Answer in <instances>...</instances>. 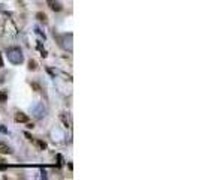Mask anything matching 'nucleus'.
<instances>
[{"label":"nucleus","instance_id":"f257e3e1","mask_svg":"<svg viewBox=\"0 0 199 180\" xmlns=\"http://www.w3.org/2000/svg\"><path fill=\"white\" fill-rule=\"evenodd\" d=\"M6 56H8V60H9L11 63H14V65H21L23 60H24L23 51H21V48H18V47H11V48H8Z\"/></svg>","mask_w":199,"mask_h":180},{"label":"nucleus","instance_id":"f03ea898","mask_svg":"<svg viewBox=\"0 0 199 180\" xmlns=\"http://www.w3.org/2000/svg\"><path fill=\"white\" fill-rule=\"evenodd\" d=\"M46 5H48L49 9H52L54 12H60V11L63 9V6H62V3H60L58 0H46Z\"/></svg>","mask_w":199,"mask_h":180},{"label":"nucleus","instance_id":"7ed1b4c3","mask_svg":"<svg viewBox=\"0 0 199 180\" xmlns=\"http://www.w3.org/2000/svg\"><path fill=\"white\" fill-rule=\"evenodd\" d=\"M15 122L17 123H27L29 122V116H26L24 113H17L15 114Z\"/></svg>","mask_w":199,"mask_h":180},{"label":"nucleus","instance_id":"20e7f679","mask_svg":"<svg viewBox=\"0 0 199 180\" xmlns=\"http://www.w3.org/2000/svg\"><path fill=\"white\" fill-rule=\"evenodd\" d=\"M0 153H5V155L8 153V155H9V153H12V149H11V147H8L6 144L0 143Z\"/></svg>","mask_w":199,"mask_h":180},{"label":"nucleus","instance_id":"39448f33","mask_svg":"<svg viewBox=\"0 0 199 180\" xmlns=\"http://www.w3.org/2000/svg\"><path fill=\"white\" fill-rule=\"evenodd\" d=\"M8 101V93L5 90H0V102H6Z\"/></svg>","mask_w":199,"mask_h":180},{"label":"nucleus","instance_id":"423d86ee","mask_svg":"<svg viewBox=\"0 0 199 180\" xmlns=\"http://www.w3.org/2000/svg\"><path fill=\"white\" fill-rule=\"evenodd\" d=\"M36 68H38L36 62H35V60H30V62H29V69H30V71H36Z\"/></svg>","mask_w":199,"mask_h":180},{"label":"nucleus","instance_id":"0eeeda50","mask_svg":"<svg viewBox=\"0 0 199 180\" xmlns=\"http://www.w3.org/2000/svg\"><path fill=\"white\" fill-rule=\"evenodd\" d=\"M36 17H38V20H39V21H43V23H46V21H48V20H46V15H45V14H42V12L36 14Z\"/></svg>","mask_w":199,"mask_h":180},{"label":"nucleus","instance_id":"6e6552de","mask_svg":"<svg viewBox=\"0 0 199 180\" xmlns=\"http://www.w3.org/2000/svg\"><path fill=\"white\" fill-rule=\"evenodd\" d=\"M35 32H36V33L39 35L40 38H43V39L46 38V36H45V33H42V32H40V29H39V27H36V29H35Z\"/></svg>","mask_w":199,"mask_h":180},{"label":"nucleus","instance_id":"1a4fd4ad","mask_svg":"<svg viewBox=\"0 0 199 180\" xmlns=\"http://www.w3.org/2000/svg\"><path fill=\"white\" fill-rule=\"evenodd\" d=\"M38 146H39V149H42V150L46 149V143H43V141H38Z\"/></svg>","mask_w":199,"mask_h":180},{"label":"nucleus","instance_id":"9d476101","mask_svg":"<svg viewBox=\"0 0 199 180\" xmlns=\"http://www.w3.org/2000/svg\"><path fill=\"white\" fill-rule=\"evenodd\" d=\"M57 161H58V167L63 164V158H62V155H57Z\"/></svg>","mask_w":199,"mask_h":180},{"label":"nucleus","instance_id":"9b49d317","mask_svg":"<svg viewBox=\"0 0 199 180\" xmlns=\"http://www.w3.org/2000/svg\"><path fill=\"white\" fill-rule=\"evenodd\" d=\"M3 68V57H2V54H0V69Z\"/></svg>","mask_w":199,"mask_h":180},{"label":"nucleus","instance_id":"f8f14e48","mask_svg":"<svg viewBox=\"0 0 199 180\" xmlns=\"http://www.w3.org/2000/svg\"><path fill=\"white\" fill-rule=\"evenodd\" d=\"M24 135H26V137H27V140H32V138H33V137H32V135L29 134V132H26V134H24Z\"/></svg>","mask_w":199,"mask_h":180},{"label":"nucleus","instance_id":"ddd939ff","mask_svg":"<svg viewBox=\"0 0 199 180\" xmlns=\"http://www.w3.org/2000/svg\"><path fill=\"white\" fill-rule=\"evenodd\" d=\"M0 132H3V134H6V129H5L3 126H0Z\"/></svg>","mask_w":199,"mask_h":180}]
</instances>
